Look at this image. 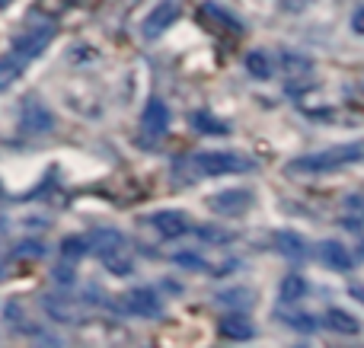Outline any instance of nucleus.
<instances>
[{"instance_id":"423d86ee","label":"nucleus","mask_w":364,"mask_h":348,"mask_svg":"<svg viewBox=\"0 0 364 348\" xmlns=\"http://www.w3.org/2000/svg\"><path fill=\"white\" fill-rule=\"evenodd\" d=\"M176 19H179V4L166 0V4L154 6V10L147 13V19H144V26H141V32H144V38H160L173 23H176Z\"/></svg>"},{"instance_id":"f3484780","label":"nucleus","mask_w":364,"mask_h":348,"mask_svg":"<svg viewBox=\"0 0 364 348\" xmlns=\"http://www.w3.org/2000/svg\"><path fill=\"white\" fill-rule=\"evenodd\" d=\"M188 121H192V128L201 134H230V125H227V121L214 119V115H208V112H192Z\"/></svg>"},{"instance_id":"4be33fe9","label":"nucleus","mask_w":364,"mask_h":348,"mask_svg":"<svg viewBox=\"0 0 364 348\" xmlns=\"http://www.w3.org/2000/svg\"><path fill=\"white\" fill-rule=\"evenodd\" d=\"M201 13H208V16H218V26L220 29H230V32H240V23L230 16V13H224L220 6H214V4H205L201 6Z\"/></svg>"},{"instance_id":"f03ea898","label":"nucleus","mask_w":364,"mask_h":348,"mask_svg":"<svg viewBox=\"0 0 364 348\" xmlns=\"http://www.w3.org/2000/svg\"><path fill=\"white\" fill-rule=\"evenodd\" d=\"M195 166H198L205 176H230V173L256 170V160L240 157V153H233V151H208L195 160Z\"/></svg>"},{"instance_id":"4468645a","label":"nucleus","mask_w":364,"mask_h":348,"mask_svg":"<svg viewBox=\"0 0 364 348\" xmlns=\"http://www.w3.org/2000/svg\"><path fill=\"white\" fill-rule=\"evenodd\" d=\"M26 58L19 55V51H10V55H4L0 58V93H4V89H10L13 83L19 80V77H23V70H26Z\"/></svg>"},{"instance_id":"412c9836","label":"nucleus","mask_w":364,"mask_h":348,"mask_svg":"<svg viewBox=\"0 0 364 348\" xmlns=\"http://www.w3.org/2000/svg\"><path fill=\"white\" fill-rule=\"evenodd\" d=\"M282 61H284V70H288L291 77H304L314 70V61H310L307 55H297V51H284Z\"/></svg>"},{"instance_id":"aec40b11","label":"nucleus","mask_w":364,"mask_h":348,"mask_svg":"<svg viewBox=\"0 0 364 348\" xmlns=\"http://www.w3.org/2000/svg\"><path fill=\"white\" fill-rule=\"evenodd\" d=\"M87 253H93V249H90V240H87V236H64V240H61V256H64L68 262L83 259Z\"/></svg>"},{"instance_id":"7c9ffc66","label":"nucleus","mask_w":364,"mask_h":348,"mask_svg":"<svg viewBox=\"0 0 364 348\" xmlns=\"http://www.w3.org/2000/svg\"><path fill=\"white\" fill-rule=\"evenodd\" d=\"M55 278L61 285H74V272H68V268H55Z\"/></svg>"},{"instance_id":"2eb2a0df","label":"nucleus","mask_w":364,"mask_h":348,"mask_svg":"<svg viewBox=\"0 0 364 348\" xmlns=\"http://www.w3.org/2000/svg\"><path fill=\"white\" fill-rule=\"evenodd\" d=\"M275 246H278V253L288 256V259H304V256H307V243H304L301 234H294V230H278Z\"/></svg>"},{"instance_id":"6ab92c4d","label":"nucleus","mask_w":364,"mask_h":348,"mask_svg":"<svg viewBox=\"0 0 364 348\" xmlns=\"http://www.w3.org/2000/svg\"><path fill=\"white\" fill-rule=\"evenodd\" d=\"M246 70H250V77H256V80H269L272 58L265 55V51H250V55H246Z\"/></svg>"},{"instance_id":"473e14b6","label":"nucleus","mask_w":364,"mask_h":348,"mask_svg":"<svg viewBox=\"0 0 364 348\" xmlns=\"http://www.w3.org/2000/svg\"><path fill=\"white\" fill-rule=\"evenodd\" d=\"M358 256H361V259H364V240H361V246H358Z\"/></svg>"},{"instance_id":"5701e85b","label":"nucleus","mask_w":364,"mask_h":348,"mask_svg":"<svg viewBox=\"0 0 364 348\" xmlns=\"http://www.w3.org/2000/svg\"><path fill=\"white\" fill-rule=\"evenodd\" d=\"M282 320L288 326H294L297 332H314L316 330V320L307 317V313H282Z\"/></svg>"},{"instance_id":"cd10ccee","label":"nucleus","mask_w":364,"mask_h":348,"mask_svg":"<svg viewBox=\"0 0 364 348\" xmlns=\"http://www.w3.org/2000/svg\"><path fill=\"white\" fill-rule=\"evenodd\" d=\"M176 262L179 266H186V268H205V262H201L198 256H192V253H176Z\"/></svg>"},{"instance_id":"c756f323","label":"nucleus","mask_w":364,"mask_h":348,"mask_svg":"<svg viewBox=\"0 0 364 348\" xmlns=\"http://www.w3.org/2000/svg\"><path fill=\"white\" fill-rule=\"evenodd\" d=\"M352 29L358 32V36H364V6H358V10H355V16H352Z\"/></svg>"},{"instance_id":"f8f14e48","label":"nucleus","mask_w":364,"mask_h":348,"mask_svg":"<svg viewBox=\"0 0 364 348\" xmlns=\"http://www.w3.org/2000/svg\"><path fill=\"white\" fill-rule=\"evenodd\" d=\"M218 330H220V336L233 339V342H246V339L256 336V326H252V320L243 317V313H227V317H220Z\"/></svg>"},{"instance_id":"20e7f679","label":"nucleus","mask_w":364,"mask_h":348,"mask_svg":"<svg viewBox=\"0 0 364 348\" xmlns=\"http://www.w3.org/2000/svg\"><path fill=\"white\" fill-rule=\"evenodd\" d=\"M55 38V26L51 23H42V26H32L29 32H23V36L13 42V51H19V55L26 58V61H32V58H38L45 51V45Z\"/></svg>"},{"instance_id":"0eeeda50","label":"nucleus","mask_w":364,"mask_h":348,"mask_svg":"<svg viewBox=\"0 0 364 348\" xmlns=\"http://www.w3.org/2000/svg\"><path fill=\"white\" fill-rule=\"evenodd\" d=\"M23 128L32 134H45L55 128V115L45 109V102H38L36 96H29V99L23 102Z\"/></svg>"},{"instance_id":"f257e3e1","label":"nucleus","mask_w":364,"mask_h":348,"mask_svg":"<svg viewBox=\"0 0 364 348\" xmlns=\"http://www.w3.org/2000/svg\"><path fill=\"white\" fill-rule=\"evenodd\" d=\"M364 160V141H355V144H339V147H329V151H316L307 153V157H297L288 163V173H329V170H339V166L348 163H358Z\"/></svg>"},{"instance_id":"a878e982","label":"nucleus","mask_w":364,"mask_h":348,"mask_svg":"<svg viewBox=\"0 0 364 348\" xmlns=\"http://www.w3.org/2000/svg\"><path fill=\"white\" fill-rule=\"evenodd\" d=\"M198 236L208 240V243H230L233 240V234H227V230H214V227H208V224L198 227Z\"/></svg>"},{"instance_id":"9d476101","label":"nucleus","mask_w":364,"mask_h":348,"mask_svg":"<svg viewBox=\"0 0 364 348\" xmlns=\"http://www.w3.org/2000/svg\"><path fill=\"white\" fill-rule=\"evenodd\" d=\"M147 224H151L160 236H170V240L173 236H182L188 230L186 214H179V211H154V214L147 217Z\"/></svg>"},{"instance_id":"b1692460","label":"nucleus","mask_w":364,"mask_h":348,"mask_svg":"<svg viewBox=\"0 0 364 348\" xmlns=\"http://www.w3.org/2000/svg\"><path fill=\"white\" fill-rule=\"evenodd\" d=\"M16 256L19 259H42L45 246L38 240H23V243H16Z\"/></svg>"},{"instance_id":"7ed1b4c3","label":"nucleus","mask_w":364,"mask_h":348,"mask_svg":"<svg viewBox=\"0 0 364 348\" xmlns=\"http://www.w3.org/2000/svg\"><path fill=\"white\" fill-rule=\"evenodd\" d=\"M250 205H252V195L246 189H224L208 198V208L220 217H240V214H246Z\"/></svg>"},{"instance_id":"dca6fc26","label":"nucleus","mask_w":364,"mask_h":348,"mask_svg":"<svg viewBox=\"0 0 364 348\" xmlns=\"http://www.w3.org/2000/svg\"><path fill=\"white\" fill-rule=\"evenodd\" d=\"M42 310L48 313L51 320H58V323H74L80 313L74 310V307L68 304L64 298H55V294H48V298H42Z\"/></svg>"},{"instance_id":"393cba45","label":"nucleus","mask_w":364,"mask_h":348,"mask_svg":"<svg viewBox=\"0 0 364 348\" xmlns=\"http://www.w3.org/2000/svg\"><path fill=\"white\" fill-rule=\"evenodd\" d=\"M122 253H125V249H122ZM122 253H115V256H109V259H102L109 272H115V275H128V272H132V259H128V256H122Z\"/></svg>"},{"instance_id":"39448f33","label":"nucleus","mask_w":364,"mask_h":348,"mask_svg":"<svg viewBox=\"0 0 364 348\" xmlns=\"http://www.w3.org/2000/svg\"><path fill=\"white\" fill-rule=\"evenodd\" d=\"M125 307L134 313V317H147V320L164 317V304H160V298L151 291V288H132V291L125 294Z\"/></svg>"},{"instance_id":"9b49d317","label":"nucleus","mask_w":364,"mask_h":348,"mask_svg":"<svg viewBox=\"0 0 364 348\" xmlns=\"http://www.w3.org/2000/svg\"><path fill=\"white\" fill-rule=\"evenodd\" d=\"M316 249H320V262H323L326 268H336V272H348V268L355 266L352 253H348V249L342 246L339 240H323Z\"/></svg>"},{"instance_id":"2f4dec72","label":"nucleus","mask_w":364,"mask_h":348,"mask_svg":"<svg viewBox=\"0 0 364 348\" xmlns=\"http://www.w3.org/2000/svg\"><path fill=\"white\" fill-rule=\"evenodd\" d=\"M352 294H355V298H361V300H364V288H358V285H352Z\"/></svg>"},{"instance_id":"ddd939ff","label":"nucleus","mask_w":364,"mask_h":348,"mask_svg":"<svg viewBox=\"0 0 364 348\" xmlns=\"http://www.w3.org/2000/svg\"><path fill=\"white\" fill-rule=\"evenodd\" d=\"M323 323H326L329 332H339V336H358L361 332V323L352 317V313L339 310V307H329L326 317H323Z\"/></svg>"},{"instance_id":"1a4fd4ad","label":"nucleus","mask_w":364,"mask_h":348,"mask_svg":"<svg viewBox=\"0 0 364 348\" xmlns=\"http://www.w3.org/2000/svg\"><path fill=\"white\" fill-rule=\"evenodd\" d=\"M90 249H93L100 259H109V256H115V253L125 249V236L112 227H96L93 234H90Z\"/></svg>"},{"instance_id":"c85d7f7f","label":"nucleus","mask_w":364,"mask_h":348,"mask_svg":"<svg viewBox=\"0 0 364 348\" xmlns=\"http://www.w3.org/2000/svg\"><path fill=\"white\" fill-rule=\"evenodd\" d=\"M278 4H282L284 10H291V13H301V10H307L314 0H278Z\"/></svg>"},{"instance_id":"6e6552de","label":"nucleus","mask_w":364,"mask_h":348,"mask_svg":"<svg viewBox=\"0 0 364 348\" xmlns=\"http://www.w3.org/2000/svg\"><path fill=\"white\" fill-rule=\"evenodd\" d=\"M170 125V109H166L164 99H147L144 112H141V128H144L151 138H160Z\"/></svg>"},{"instance_id":"bb28decb","label":"nucleus","mask_w":364,"mask_h":348,"mask_svg":"<svg viewBox=\"0 0 364 348\" xmlns=\"http://www.w3.org/2000/svg\"><path fill=\"white\" fill-rule=\"evenodd\" d=\"M220 300H230L233 307H246V304H250V300H252V294L240 288V291H224V294H220Z\"/></svg>"},{"instance_id":"a211bd4d","label":"nucleus","mask_w":364,"mask_h":348,"mask_svg":"<svg viewBox=\"0 0 364 348\" xmlns=\"http://www.w3.org/2000/svg\"><path fill=\"white\" fill-rule=\"evenodd\" d=\"M278 294H282L284 304H294V300H301L304 294H307V281H304L301 275H284V278H282V288H278Z\"/></svg>"}]
</instances>
